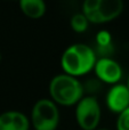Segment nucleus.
Returning <instances> with one entry per match:
<instances>
[{
    "label": "nucleus",
    "mask_w": 129,
    "mask_h": 130,
    "mask_svg": "<svg viewBox=\"0 0 129 130\" xmlns=\"http://www.w3.org/2000/svg\"><path fill=\"white\" fill-rule=\"evenodd\" d=\"M96 61V53L90 46L73 43L62 54L61 66L65 74L78 78L93 71Z\"/></svg>",
    "instance_id": "obj_1"
},
{
    "label": "nucleus",
    "mask_w": 129,
    "mask_h": 130,
    "mask_svg": "<svg viewBox=\"0 0 129 130\" xmlns=\"http://www.w3.org/2000/svg\"><path fill=\"white\" fill-rule=\"evenodd\" d=\"M84 94L82 82L78 80V78L62 73L50 80V99L56 105L74 106L84 97Z\"/></svg>",
    "instance_id": "obj_2"
},
{
    "label": "nucleus",
    "mask_w": 129,
    "mask_h": 130,
    "mask_svg": "<svg viewBox=\"0 0 129 130\" xmlns=\"http://www.w3.org/2000/svg\"><path fill=\"white\" fill-rule=\"evenodd\" d=\"M59 123V111L49 98H41L33 105L30 124L33 130H56Z\"/></svg>",
    "instance_id": "obj_3"
},
{
    "label": "nucleus",
    "mask_w": 129,
    "mask_h": 130,
    "mask_svg": "<svg viewBox=\"0 0 129 130\" xmlns=\"http://www.w3.org/2000/svg\"><path fill=\"white\" fill-rule=\"evenodd\" d=\"M102 110L95 96H84L75 105V120L82 130H96L100 126Z\"/></svg>",
    "instance_id": "obj_4"
},
{
    "label": "nucleus",
    "mask_w": 129,
    "mask_h": 130,
    "mask_svg": "<svg viewBox=\"0 0 129 130\" xmlns=\"http://www.w3.org/2000/svg\"><path fill=\"white\" fill-rule=\"evenodd\" d=\"M96 78L104 83L117 85L122 78V67L111 57H100L94 66Z\"/></svg>",
    "instance_id": "obj_5"
},
{
    "label": "nucleus",
    "mask_w": 129,
    "mask_h": 130,
    "mask_svg": "<svg viewBox=\"0 0 129 130\" xmlns=\"http://www.w3.org/2000/svg\"><path fill=\"white\" fill-rule=\"evenodd\" d=\"M123 7V0H98L96 11L89 18V23L102 24L111 22L121 15Z\"/></svg>",
    "instance_id": "obj_6"
},
{
    "label": "nucleus",
    "mask_w": 129,
    "mask_h": 130,
    "mask_svg": "<svg viewBox=\"0 0 129 130\" xmlns=\"http://www.w3.org/2000/svg\"><path fill=\"white\" fill-rule=\"evenodd\" d=\"M106 106L111 112L120 114L121 112L129 107V89L127 85L117 83L107 91L105 98Z\"/></svg>",
    "instance_id": "obj_7"
},
{
    "label": "nucleus",
    "mask_w": 129,
    "mask_h": 130,
    "mask_svg": "<svg viewBox=\"0 0 129 130\" xmlns=\"http://www.w3.org/2000/svg\"><path fill=\"white\" fill-rule=\"evenodd\" d=\"M30 120L20 111H6L0 114V130H30Z\"/></svg>",
    "instance_id": "obj_8"
},
{
    "label": "nucleus",
    "mask_w": 129,
    "mask_h": 130,
    "mask_svg": "<svg viewBox=\"0 0 129 130\" xmlns=\"http://www.w3.org/2000/svg\"><path fill=\"white\" fill-rule=\"evenodd\" d=\"M18 2L22 13L31 20H39L46 13L45 0H18Z\"/></svg>",
    "instance_id": "obj_9"
},
{
    "label": "nucleus",
    "mask_w": 129,
    "mask_h": 130,
    "mask_svg": "<svg viewBox=\"0 0 129 130\" xmlns=\"http://www.w3.org/2000/svg\"><path fill=\"white\" fill-rule=\"evenodd\" d=\"M70 25H71V29L74 32L82 33V32L87 31V29H88L89 21L87 20V17L82 13H78L71 17Z\"/></svg>",
    "instance_id": "obj_10"
},
{
    "label": "nucleus",
    "mask_w": 129,
    "mask_h": 130,
    "mask_svg": "<svg viewBox=\"0 0 129 130\" xmlns=\"http://www.w3.org/2000/svg\"><path fill=\"white\" fill-rule=\"evenodd\" d=\"M96 43L97 47H109L112 46V36L107 30H101L96 34Z\"/></svg>",
    "instance_id": "obj_11"
},
{
    "label": "nucleus",
    "mask_w": 129,
    "mask_h": 130,
    "mask_svg": "<svg viewBox=\"0 0 129 130\" xmlns=\"http://www.w3.org/2000/svg\"><path fill=\"white\" fill-rule=\"evenodd\" d=\"M101 86H102V82H101L97 78L89 79V80H87L85 83H82L84 92H88L89 94L88 96H94V95L101 89Z\"/></svg>",
    "instance_id": "obj_12"
},
{
    "label": "nucleus",
    "mask_w": 129,
    "mask_h": 130,
    "mask_svg": "<svg viewBox=\"0 0 129 130\" xmlns=\"http://www.w3.org/2000/svg\"><path fill=\"white\" fill-rule=\"evenodd\" d=\"M116 127L117 130H129V107L118 114Z\"/></svg>",
    "instance_id": "obj_13"
},
{
    "label": "nucleus",
    "mask_w": 129,
    "mask_h": 130,
    "mask_svg": "<svg viewBox=\"0 0 129 130\" xmlns=\"http://www.w3.org/2000/svg\"><path fill=\"white\" fill-rule=\"evenodd\" d=\"M96 130H111V129H109V128H97Z\"/></svg>",
    "instance_id": "obj_14"
},
{
    "label": "nucleus",
    "mask_w": 129,
    "mask_h": 130,
    "mask_svg": "<svg viewBox=\"0 0 129 130\" xmlns=\"http://www.w3.org/2000/svg\"><path fill=\"white\" fill-rule=\"evenodd\" d=\"M127 87H128V89H129V80H128V83H127Z\"/></svg>",
    "instance_id": "obj_15"
},
{
    "label": "nucleus",
    "mask_w": 129,
    "mask_h": 130,
    "mask_svg": "<svg viewBox=\"0 0 129 130\" xmlns=\"http://www.w3.org/2000/svg\"><path fill=\"white\" fill-rule=\"evenodd\" d=\"M0 62H1V53H0Z\"/></svg>",
    "instance_id": "obj_16"
}]
</instances>
